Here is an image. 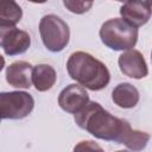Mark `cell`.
<instances>
[{"instance_id":"obj_13","label":"cell","mask_w":152,"mask_h":152,"mask_svg":"<svg viewBox=\"0 0 152 152\" xmlns=\"http://www.w3.org/2000/svg\"><path fill=\"white\" fill-rule=\"evenodd\" d=\"M23 17L21 7L14 0H0V24L15 26Z\"/></svg>"},{"instance_id":"obj_8","label":"cell","mask_w":152,"mask_h":152,"mask_svg":"<svg viewBox=\"0 0 152 152\" xmlns=\"http://www.w3.org/2000/svg\"><path fill=\"white\" fill-rule=\"evenodd\" d=\"M89 101V95L84 87L78 84L66 86L58 96L59 107L70 114H76L80 112Z\"/></svg>"},{"instance_id":"obj_9","label":"cell","mask_w":152,"mask_h":152,"mask_svg":"<svg viewBox=\"0 0 152 152\" xmlns=\"http://www.w3.org/2000/svg\"><path fill=\"white\" fill-rule=\"evenodd\" d=\"M120 15L124 20L140 27L151 18V6L148 0H128L120 7Z\"/></svg>"},{"instance_id":"obj_1","label":"cell","mask_w":152,"mask_h":152,"mask_svg":"<svg viewBox=\"0 0 152 152\" xmlns=\"http://www.w3.org/2000/svg\"><path fill=\"white\" fill-rule=\"evenodd\" d=\"M74 119L80 128L87 131L93 137L116 144L124 145L132 131L127 120L112 115L95 101H88L80 112L74 114Z\"/></svg>"},{"instance_id":"obj_5","label":"cell","mask_w":152,"mask_h":152,"mask_svg":"<svg viewBox=\"0 0 152 152\" xmlns=\"http://www.w3.org/2000/svg\"><path fill=\"white\" fill-rule=\"evenodd\" d=\"M34 108V99L26 91L0 93V118L20 120L28 116Z\"/></svg>"},{"instance_id":"obj_19","label":"cell","mask_w":152,"mask_h":152,"mask_svg":"<svg viewBox=\"0 0 152 152\" xmlns=\"http://www.w3.org/2000/svg\"><path fill=\"white\" fill-rule=\"evenodd\" d=\"M115 1H121V2H126V1H128V0H115Z\"/></svg>"},{"instance_id":"obj_12","label":"cell","mask_w":152,"mask_h":152,"mask_svg":"<svg viewBox=\"0 0 152 152\" xmlns=\"http://www.w3.org/2000/svg\"><path fill=\"white\" fill-rule=\"evenodd\" d=\"M112 100L120 108H133L139 102V91L131 83H119L112 91Z\"/></svg>"},{"instance_id":"obj_14","label":"cell","mask_w":152,"mask_h":152,"mask_svg":"<svg viewBox=\"0 0 152 152\" xmlns=\"http://www.w3.org/2000/svg\"><path fill=\"white\" fill-rule=\"evenodd\" d=\"M150 140V134L142 131H138V129H133L129 132L127 139L125 140L124 145L133 151H140L142 148L146 147L147 142Z\"/></svg>"},{"instance_id":"obj_10","label":"cell","mask_w":152,"mask_h":152,"mask_svg":"<svg viewBox=\"0 0 152 152\" xmlns=\"http://www.w3.org/2000/svg\"><path fill=\"white\" fill-rule=\"evenodd\" d=\"M32 65L25 61H17L6 68V82L19 89H28L32 86Z\"/></svg>"},{"instance_id":"obj_7","label":"cell","mask_w":152,"mask_h":152,"mask_svg":"<svg viewBox=\"0 0 152 152\" xmlns=\"http://www.w3.org/2000/svg\"><path fill=\"white\" fill-rule=\"evenodd\" d=\"M118 63L121 72L131 78L140 80L146 77L148 74L146 61L142 53L138 50L134 49L125 50V52H122L119 56Z\"/></svg>"},{"instance_id":"obj_20","label":"cell","mask_w":152,"mask_h":152,"mask_svg":"<svg viewBox=\"0 0 152 152\" xmlns=\"http://www.w3.org/2000/svg\"><path fill=\"white\" fill-rule=\"evenodd\" d=\"M0 122H1V118H0Z\"/></svg>"},{"instance_id":"obj_6","label":"cell","mask_w":152,"mask_h":152,"mask_svg":"<svg viewBox=\"0 0 152 152\" xmlns=\"http://www.w3.org/2000/svg\"><path fill=\"white\" fill-rule=\"evenodd\" d=\"M30 45L31 37L26 31L0 24V46L7 56L21 55L28 50Z\"/></svg>"},{"instance_id":"obj_11","label":"cell","mask_w":152,"mask_h":152,"mask_svg":"<svg viewBox=\"0 0 152 152\" xmlns=\"http://www.w3.org/2000/svg\"><path fill=\"white\" fill-rule=\"evenodd\" d=\"M32 84L38 91L50 90L57 80L56 70L49 64H37L32 66Z\"/></svg>"},{"instance_id":"obj_4","label":"cell","mask_w":152,"mask_h":152,"mask_svg":"<svg viewBox=\"0 0 152 152\" xmlns=\"http://www.w3.org/2000/svg\"><path fill=\"white\" fill-rule=\"evenodd\" d=\"M39 33L44 46L51 52L62 51L70 39L68 24L56 14H46L40 19Z\"/></svg>"},{"instance_id":"obj_15","label":"cell","mask_w":152,"mask_h":152,"mask_svg":"<svg viewBox=\"0 0 152 152\" xmlns=\"http://www.w3.org/2000/svg\"><path fill=\"white\" fill-rule=\"evenodd\" d=\"M94 0H63L64 7L75 14H83L93 7Z\"/></svg>"},{"instance_id":"obj_3","label":"cell","mask_w":152,"mask_h":152,"mask_svg":"<svg viewBox=\"0 0 152 152\" xmlns=\"http://www.w3.org/2000/svg\"><path fill=\"white\" fill-rule=\"evenodd\" d=\"M99 33L101 42L114 51L133 49L138 42V27H134L122 18H113L104 21Z\"/></svg>"},{"instance_id":"obj_17","label":"cell","mask_w":152,"mask_h":152,"mask_svg":"<svg viewBox=\"0 0 152 152\" xmlns=\"http://www.w3.org/2000/svg\"><path fill=\"white\" fill-rule=\"evenodd\" d=\"M4 66H5V58L0 55V72H1V70L4 69Z\"/></svg>"},{"instance_id":"obj_2","label":"cell","mask_w":152,"mask_h":152,"mask_svg":"<svg viewBox=\"0 0 152 152\" xmlns=\"http://www.w3.org/2000/svg\"><path fill=\"white\" fill-rule=\"evenodd\" d=\"M66 71L74 81L93 91L106 88L110 81V72L106 64L84 51H76L70 55Z\"/></svg>"},{"instance_id":"obj_18","label":"cell","mask_w":152,"mask_h":152,"mask_svg":"<svg viewBox=\"0 0 152 152\" xmlns=\"http://www.w3.org/2000/svg\"><path fill=\"white\" fill-rule=\"evenodd\" d=\"M30 2H33V4H44L45 1H48V0H28Z\"/></svg>"},{"instance_id":"obj_16","label":"cell","mask_w":152,"mask_h":152,"mask_svg":"<svg viewBox=\"0 0 152 152\" xmlns=\"http://www.w3.org/2000/svg\"><path fill=\"white\" fill-rule=\"evenodd\" d=\"M74 150H75V151H95V150L102 151V148H101L97 144H95L94 141H90V140L81 141L78 145H76V146L74 147Z\"/></svg>"}]
</instances>
